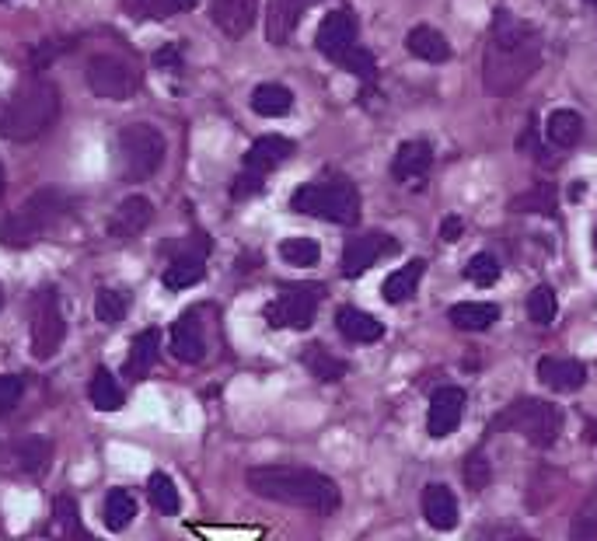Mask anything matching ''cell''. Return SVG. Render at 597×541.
<instances>
[{"label":"cell","mask_w":597,"mask_h":541,"mask_svg":"<svg viewBox=\"0 0 597 541\" xmlns=\"http://www.w3.org/2000/svg\"><path fill=\"white\" fill-rule=\"evenodd\" d=\"M538 63H542V39L535 35V28L510 14H500L486 46V60H482V84L493 95H510L535 74Z\"/></svg>","instance_id":"obj_1"},{"label":"cell","mask_w":597,"mask_h":541,"mask_svg":"<svg viewBox=\"0 0 597 541\" xmlns=\"http://www.w3.org/2000/svg\"><path fill=\"white\" fill-rule=\"evenodd\" d=\"M248 489L262 500L287 503V507H304L315 514H336L343 507L339 486L322 472L290 465H266L248 472Z\"/></svg>","instance_id":"obj_2"},{"label":"cell","mask_w":597,"mask_h":541,"mask_svg":"<svg viewBox=\"0 0 597 541\" xmlns=\"http://www.w3.org/2000/svg\"><path fill=\"white\" fill-rule=\"evenodd\" d=\"M60 116V88L53 81L32 77L25 81L4 105H0V133L7 140H39Z\"/></svg>","instance_id":"obj_3"},{"label":"cell","mask_w":597,"mask_h":541,"mask_svg":"<svg viewBox=\"0 0 597 541\" xmlns=\"http://www.w3.org/2000/svg\"><path fill=\"white\" fill-rule=\"evenodd\" d=\"M517 430L531 440L535 447H552L563 433V409L545 398H517L514 405L500 409L493 416V423L486 426V433H507Z\"/></svg>","instance_id":"obj_4"},{"label":"cell","mask_w":597,"mask_h":541,"mask_svg":"<svg viewBox=\"0 0 597 541\" xmlns=\"http://www.w3.org/2000/svg\"><path fill=\"white\" fill-rule=\"evenodd\" d=\"M165 137L161 130H154L151 123H130L126 130H119L116 140V165L123 182H147L165 161Z\"/></svg>","instance_id":"obj_5"},{"label":"cell","mask_w":597,"mask_h":541,"mask_svg":"<svg viewBox=\"0 0 597 541\" xmlns=\"http://www.w3.org/2000/svg\"><path fill=\"white\" fill-rule=\"evenodd\" d=\"M290 206L304 217H322L332 224H357L360 217V196L353 182L332 179V182H308L290 196Z\"/></svg>","instance_id":"obj_6"},{"label":"cell","mask_w":597,"mask_h":541,"mask_svg":"<svg viewBox=\"0 0 597 541\" xmlns=\"http://www.w3.org/2000/svg\"><path fill=\"white\" fill-rule=\"evenodd\" d=\"M63 336H67V322H63V311H60V297L56 290H39L35 297V308H32V353L39 360H49L60 353Z\"/></svg>","instance_id":"obj_7"},{"label":"cell","mask_w":597,"mask_h":541,"mask_svg":"<svg viewBox=\"0 0 597 541\" xmlns=\"http://www.w3.org/2000/svg\"><path fill=\"white\" fill-rule=\"evenodd\" d=\"M88 88L98 98H112V102H123L137 91V70L130 67L119 56H95L88 63Z\"/></svg>","instance_id":"obj_8"},{"label":"cell","mask_w":597,"mask_h":541,"mask_svg":"<svg viewBox=\"0 0 597 541\" xmlns=\"http://www.w3.org/2000/svg\"><path fill=\"white\" fill-rule=\"evenodd\" d=\"M318 287H290L266 308V322L276 329H308L318 311Z\"/></svg>","instance_id":"obj_9"},{"label":"cell","mask_w":597,"mask_h":541,"mask_svg":"<svg viewBox=\"0 0 597 541\" xmlns=\"http://www.w3.org/2000/svg\"><path fill=\"white\" fill-rule=\"evenodd\" d=\"M395 252H398V241L392 238V234H381V231L360 234V238H353L343 252V276L357 280V276L367 273L374 262L388 259V255H395Z\"/></svg>","instance_id":"obj_10"},{"label":"cell","mask_w":597,"mask_h":541,"mask_svg":"<svg viewBox=\"0 0 597 541\" xmlns=\"http://www.w3.org/2000/svg\"><path fill=\"white\" fill-rule=\"evenodd\" d=\"M318 53H325L329 60H336L339 53H346L350 46H357V14L350 7H336L322 18L315 35Z\"/></svg>","instance_id":"obj_11"},{"label":"cell","mask_w":597,"mask_h":541,"mask_svg":"<svg viewBox=\"0 0 597 541\" xmlns=\"http://www.w3.org/2000/svg\"><path fill=\"white\" fill-rule=\"evenodd\" d=\"M465 416V391L461 388H437L430 398V409H426V433L430 437H447L461 426Z\"/></svg>","instance_id":"obj_12"},{"label":"cell","mask_w":597,"mask_h":541,"mask_svg":"<svg viewBox=\"0 0 597 541\" xmlns=\"http://www.w3.org/2000/svg\"><path fill=\"white\" fill-rule=\"evenodd\" d=\"M154 220V206L147 196H126L123 203L112 210L109 224H105V231L112 234V238H137L140 231H147Z\"/></svg>","instance_id":"obj_13"},{"label":"cell","mask_w":597,"mask_h":541,"mask_svg":"<svg viewBox=\"0 0 597 541\" xmlns=\"http://www.w3.org/2000/svg\"><path fill=\"white\" fill-rule=\"evenodd\" d=\"M210 18L227 39H241L259 18V0H213Z\"/></svg>","instance_id":"obj_14"},{"label":"cell","mask_w":597,"mask_h":541,"mask_svg":"<svg viewBox=\"0 0 597 541\" xmlns=\"http://www.w3.org/2000/svg\"><path fill=\"white\" fill-rule=\"evenodd\" d=\"M294 154V140L280 137V133H269V137H259L252 147H248L245 154V172H255V175H266L273 172L276 165H283V161Z\"/></svg>","instance_id":"obj_15"},{"label":"cell","mask_w":597,"mask_h":541,"mask_svg":"<svg viewBox=\"0 0 597 541\" xmlns=\"http://www.w3.org/2000/svg\"><path fill=\"white\" fill-rule=\"evenodd\" d=\"M538 381L545 384V388H552V391H577V388H584V381H587V370H584V363H577V360H556V357H542L538 360Z\"/></svg>","instance_id":"obj_16"},{"label":"cell","mask_w":597,"mask_h":541,"mask_svg":"<svg viewBox=\"0 0 597 541\" xmlns=\"http://www.w3.org/2000/svg\"><path fill=\"white\" fill-rule=\"evenodd\" d=\"M423 517L430 528L437 531H451L458 528V500H454V493L447 486H426L423 489Z\"/></svg>","instance_id":"obj_17"},{"label":"cell","mask_w":597,"mask_h":541,"mask_svg":"<svg viewBox=\"0 0 597 541\" xmlns=\"http://www.w3.org/2000/svg\"><path fill=\"white\" fill-rule=\"evenodd\" d=\"M336 329L343 332L350 343H360V346L385 339V325H381L374 315H367V311H360V308H339L336 311Z\"/></svg>","instance_id":"obj_18"},{"label":"cell","mask_w":597,"mask_h":541,"mask_svg":"<svg viewBox=\"0 0 597 541\" xmlns=\"http://www.w3.org/2000/svg\"><path fill=\"white\" fill-rule=\"evenodd\" d=\"M67 210H70V199L63 196L60 189H39L32 199H28L25 210H21V213H25V217L32 220V224L39 227L42 234H46L49 227H53Z\"/></svg>","instance_id":"obj_19"},{"label":"cell","mask_w":597,"mask_h":541,"mask_svg":"<svg viewBox=\"0 0 597 541\" xmlns=\"http://www.w3.org/2000/svg\"><path fill=\"white\" fill-rule=\"evenodd\" d=\"M308 0H269L266 7V35L273 46H283L290 39V32L301 21V11Z\"/></svg>","instance_id":"obj_20"},{"label":"cell","mask_w":597,"mask_h":541,"mask_svg":"<svg viewBox=\"0 0 597 541\" xmlns=\"http://www.w3.org/2000/svg\"><path fill=\"white\" fill-rule=\"evenodd\" d=\"M172 353H175V360H182V363L203 360L206 339H203V329H199V322L193 315H182L179 322L172 325Z\"/></svg>","instance_id":"obj_21"},{"label":"cell","mask_w":597,"mask_h":541,"mask_svg":"<svg viewBox=\"0 0 597 541\" xmlns=\"http://www.w3.org/2000/svg\"><path fill=\"white\" fill-rule=\"evenodd\" d=\"M433 165V151L430 144H419V140H409V144H402L395 151L392 158V175L398 182H409V179H419V175H426Z\"/></svg>","instance_id":"obj_22"},{"label":"cell","mask_w":597,"mask_h":541,"mask_svg":"<svg viewBox=\"0 0 597 541\" xmlns=\"http://www.w3.org/2000/svg\"><path fill=\"white\" fill-rule=\"evenodd\" d=\"M46 535L53 541H81L84 524H81V514H77V503L70 500V496H60V500L53 503Z\"/></svg>","instance_id":"obj_23"},{"label":"cell","mask_w":597,"mask_h":541,"mask_svg":"<svg viewBox=\"0 0 597 541\" xmlns=\"http://www.w3.org/2000/svg\"><path fill=\"white\" fill-rule=\"evenodd\" d=\"M158 353H161V332L158 329H144L137 339H133L130 346V360H126V374L133 377V381H140V377L147 374V370L158 363Z\"/></svg>","instance_id":"obj_24"},{"label":"cell","mask_w":597,"mask_h":541,"mask_svg":"<svg viewBox=\"0 0 597 541\" xmlns=\"http://www.w3.org/2000/svg\"><path fill=\"white\" fill-rule=\"evenodd\" d=\"M405 42H409V53L419 56V60H426V63H444L447 56H451V46H447V39L437 32V28H430V25H416Z\"/></svg>","instance_id":"obj_25"},{"label":"cell","mask_w":597,"mask_h":541,"mask_svg":"<svg viewBox=\"0 0 597 541\" xmlns=\"http://www.w3.org/2000/svg\"><path fill=\"white\" fill-rule=\"evenodd\" d=\"M447 318H451V325H458V329H465V332H482L500 318V308H496V304H486V301H461V304H454Z\"/></svg>","instance_id":"obj_26"},{"label":"cell","mask_w":597,"mask_h":541,"mask_svg":"<svg viewBox=\"0 0 597 541\" xmlns=\"http://www.w3.org/2000/svg\"><path fill=\"white\" fill-rule=\"evenodd\" d=\"M419 280H423V259H412V262H405L402 269H395V273L388 276L385 287H381V294H385L388 304H402V301H409V297L416 294Z\"/></svg>","instance_id":"obj_27"},{"label":"cell","mask_w":597,"mask_h":541,"mask_svg":"<svg viewBox=\"0 0 597 541\" xmlns=\"http://www.w3.org/2000/svg\"><path fill=\"white\" fill-rule=\"evenodd\" d=\"M545 133H549V140L556 147L570 151V147H577L580 137H584V119H580L577 112H570V109H556L549 116V123H545Z\"/></svg>","instance_id":"obj_28"},{"label":"cell","mask_w":597,"mask_h":541,"mask_svg":"<svg viewBox=\"0 0 597 541\" xmlns=\"http://www.w3.org/2000/svg\"><path fill=\"white\" fill-rule=\"evenodd\" d=\"M203 276H206L203 255H179V259L161 273V283H165L168 290H189L196 287Z\"/></svg>","instance_id":"obj_29"},{"label":"cell","mask_w":597,"mask_h":541,"mask_svg":"<svg viewBox=\"0 0 597 541\" xmlns=\"http://www.w3.org/2000/svg\"><path fill=\"white\" fill-rule=\"evenodd\" d=\"M252 109L259 116H287L294 109V95L283 84H259L252 91Z\"/></svg>","instance_id":"obj_30"},{"label":"cell","mask_w":597,"mask_h":541,"mask_svg":"<svg viewBox=\"0 0 597 541\" xmlns=\"http://www.w3.org/2000/svg\"><path fill=\"white\" fill-rule=\"evenodd\" d=\"M133 517H137V500H133L126 489H109V496H105V510H102L105 528L123 531V528H130Z\"/></svg>","instance_id":"obj_31"},{"label":"cell","mask_w":597,"mask_h":541,"mask_svg":"<svg viewBox=\"0 0 597 541\" xmlns=\"http://www.w3.org/2000/svg\"><path fill=\"white\" fill-rule=\"evenodd\" d=\"M91 405L102 412H116L123 409V388H119V381L109 374L105 367L95 370V377H91Z\"/></svg>","instance_id":"obj_32"},{"label":"cell","mask_w":597,"mask_h":541,"mask_svg":"<svg viewBox=\"0 0 597 541\" xmlns=\"http://www.w3.org/2000/svg\"><path fill=\"white\" fill-rule=\"evenodd\" d=\"M147 496H151L154 510H158V514H165V517H172V514H179V510H182L179 489H175L172 475H165V472L151 475V482H147Z\"/></svg>","instance_id":"obj_33"},{"label":"cell","mask_w":597,"mask_h":541,"mask_svg":"<svg viewBox=\"0 0 597 541\" xmlns=\"http://www.w3.org/2000/svg\"><path fill=\"white\" fill-rule=\"evenodd\" d=\"M301 360H304V367L318 377V381H339V377L346 374V363L339 357H332L325 346H308V350L301 353Z\"/></svg>","instance_id":"obj_34"},{"label":"cell","mask_w":597,"mask_h":541,"mask_svg":"<svg viewBox=\"0 0 597 541\" xmlns=\"http://www.w3.org/2000/svg\"><path fill=\"white\" fill-rule=\"evenodd\" d=\"M39 238H42V231L21 210L11 213V217L0 224V241H4V245H11V248H28V245H35Z\"/></svg>","instance_id":"obj_35"},{"label":"cell","mask_w":597,"mask_h":541,"mask_svg":"<svg viewBox=\"0 0 597 541\" xmlns=\"http://www.w3.org/2000/svg\"><path fill=\"white\" fill-rule=\"evenodd\" d=\"M280 259L287 262V266L311 269V266H318V259H322V248H318V241H311V238H287L280 245Z\"/></svg>","instance_id":"obj_36"},{"label":"cell","mask_w":597,"mask_h":541,"mask_svg":"<svg viewBox=\"0 0 597 541\" xmlns=\"http://www.w3.org/2000/svg\"><path fill=\"white\" fill-rule=\"evenodd\" d=\"M49 458H53V447H49L46 437H28L18 444V461L21 468H25L28 475H42L49 465Z\"/></svg>","instance_id":"obj_37"},{"label":"cell","mask_w":597,"mask_h":541,"mask_svg":"<svg viewBox=\"0 0 597 541\" xmlns=\"http://www.w3.org/2000/svg\"><path fill=\"white\" fill-rule=\"evenodd\" d=\"M594 538H597V482L591 493H587V500L580 503L570 528V541H594Z\"/></svg>","instance_id":"obj_38"},{"label":"cell","mask_w":597,"mask_h":541,"mask_svg":"<svg viewBox=\"0 0 597 541\" xmlns=\"http://www.w3.org/2000/svg\"><path fill=\"white\" fill-rule=\"evenodd\" d=\"M126 308H130V301H126L123 290H109V287H105V290H98V294H95V318H98V322H105V325L123 322Z\"/></svg>","instance_id":"obj_39"},{"label":"cell","mask_w":597,"mask_h":541,"mask_svg":"<svg viewBox=\"0 0 597 541\" xmlns=\"http://www.w3.org/2000/svg\"><path fill=\"white\" fill-rule=\"evenodd\" d=\"M556 311H559V301L556 294H552V287H535L528 294V318L535 325H552L556 322Z\"/></svg>","instance_id":"obj_40"},{"label":"cell","mask_w":597,"mask_h":541,"mask_svg":"<svg viewBox=\"0 0 597 541\" xmlns=\"http://www.w3.org/2000/svg\"><path fill=\"white\" fill-rule=\"evenodd\" d=\"M465 280H472L475 287H493L496 280H500V262L493 259V255H472L465 266Z\"/></svg>","instance_id":"obj_41"},{"label":"cell","mask_w":597,"mask_h":541,"mask_svg":"<svg viewBox=\"0 0 597 541\" xmlns=\"http://www.w3.org/2000/svg\"><path fill=\"white\" fill-rule=\"evenodd\" d=\"M465 482H468V489H486L489 482H493V468H489V461H486V451H472L468 454V461H465Z\"/></svg>","instance_id":"obj_42"},{"label":"cell","mask_w":597,"mask_h":541,"mask_svg":"<svg viewBox=\"0 0 597 541\" xmlns=\"http://www.w3.org/2000/svg\"><path fill=\"white\" fill-rule=\"evenodd\" d=\"M336 63L346 70V74H357V77H371L374 74V56L367 53L364 46H350L346 53L336 56Z\"/></svg>","instance_id":"obj_43"},{"label":"cell","mask_w":597,"mask_h":541,"mask_svg":"<svg viewBox=\"0 0 597 541\" xmlns=\"http://www.w3.org/2000/svg\"><path fill=\"white\" fill-rule=\"evenodd\" d=\"M21 395H25V381L18 374H0V416L18 409Z\"/></svg>","instance_id":"obj_44"},{"label":"cell","mask_w":597,"mask_h":541,"mask_svg":"<svg viewBox=\"0 0 597 541\" xmlns=\"http://www.w3.org/2000/svg\"><path fill=\"white\" fill-rule=\"evenodd\" d=\"M552 203H556V199H552V185H535L531 192L517 196L510 206H514V210H545V213H549Z\"/></svg>","instance_id":"obj_45"},{"label":"cell","mask_w":597,"mask_h":541,"mask_svg":"<svg viewBox=\"0 0 597 541\" xmlns=\"http://www.w3.org/2000/svg\"><path fill=\"white\" fill-rule=\"evenodd\" d=\"M70 49V42H39V46H35V53H32V63H35V70H42V67H49V63L56 60V56L60 53H67Z\"/></svg>","instance_id":"obj_46"},{"label":"cell","mask_w":597,"mask_h":541,"mask_svg":"<svg viewBox=\"0 0 597 541\" xmlns=\"http://www.w3.org/2000/svg\"><path fill=\"white\" fill-rule=\"evenodd\" d=\"M154 67H161V70H179V67H182V49H179V46H161L158 53H154Z\"/></svg>","instance_id":"obj_47"},{"label":"cell","mask_w":597,"mask_h":541,"mask_svg":"<svg viewBox=\"0 0 597 541\" xmlns=\"http://www.w3.org/2000/svg\"><path fill=\"white\" fill-rule=\"evenodd\" d=\"M262 179H266V175L245 172L238 182H234V189H231V192H234V196H238V199H245V196H252V192H259V189H262Z\"/></svg>","instance_id":"obj_48"},{"label":"cell","mask_w":597,"mask_h":541,"mask_svg":"<svg viewBox=\"0 0 597 541\" xmlns=\"http://www.w3.org/2000/svg\"><path fill=\"white\" fill-rule=\"evenodd\" d=\"M461 231H465V220L461 217H444V224H440V238L444 241H458Z\"/></svg>","instance_id":"obj_49"},{"label":"cell","mask_w":597,"mask_h":541,"mask_svg":"<svg viewBox=\"0 0 597 541\" xmlns=\"http://www.w3.org/2000/svg\"><path fill=\"white\" fill-rule=\"evenodd\" d=\"M168 7H172V11H193L196 0H168Z\"/></svg>","instance_id":"obj_50"},{"label":"cell","mask_w":597,"mask_h":541,"mask_svg":"<svg viewBox=\"0 0 597 541\" xmlns=\"http://www.w3.org/2000/svg\"><path fill=\"white\" fill-rule=\"evenodd\" d=\"M587 440H597V426H594V423L587 426Z\"/></svg>","instance_id":"obj_51"},{"label":"cell","mask_w":597,"mask_h":541,"mask_svg":"<svg viewBox=\"0 0 597 541\" xmlns=\"http://www.w3.org/2000/svg\"><path fill=\"white\" fill-rule=\"evenodd\" d=\"M0 196H4V165H0Z\"/></svg>","instance_id":"obj_52"},{"label":"cell","mask_w":597,"mask_h":541,"mask_svg":"<svg viewBox=\"0 0 597 541\" xmlns=\"http://www.w3.org/2000/svg\"><path fill=\"white\" fill-rule=\"evenodd\" d=\"M0 311H4V287H0Z\"/></svg>","instance_id":"obj_53"},{"label":"cell","mask_w":597,"mask_h":541,"mask_svg":"<svg viewBox=\"0 0 597 541\" xmlns=\"http://www.w3.org/2000/svg\"><path fill=\"white\" fill-rule=\"evenodd\" d=\"M514 541H535V538H514Z\"/></svg>","instance_id":"obj_54"},{"label":"cell","mask_w":597,"mask_h":541,"mask_svg":"<svg viewBox=\"0 0 597 541\" xmlns=\"http://www.w3.org/2000/svg\"><path fill=\"white\" fill-rule=\"evenodd\" d=\"M594 248H597V231H594Z\"/></svg>","instance_id":"obj_55"},{"label":"cell","mask_w":597,"mask_h":541,"mask_svg":"<svg viewBox=\"0 0 597 541\" xmlns=\"http://www.w3.org/2000/svg\"><path fill=\"white\" fill-rule=\"evenodd\" d=\"M587 4H594V0H587Z\"/></svg>","instance_id":"obj_56"}]
</instances>
